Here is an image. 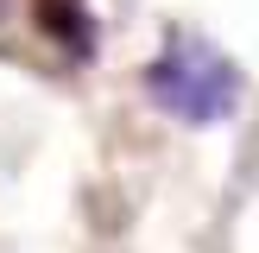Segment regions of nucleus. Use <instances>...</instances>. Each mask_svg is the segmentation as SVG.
<instances>
[{"mask_svg": "<svg viewBox=\"0 0 259 253\" xmlns=\"http://www.w3.org/2000/svg\"><path fill=\"white\" fill-rule=\"evenodd\" d=\"M240 70L228 51H215L209 38H164V51L146 63V95L158 101L171 120H190V126H215L240 108Z\"/></svg>", "mask_w": 259, "mask_h": 253, "instance_id": "obj_1", "label": "nucleus"}, {"mask_svg": "<svg viewBox=\"0 0 259 253\" xmlns=\"http://www.w3.org/2000/svg\"><path fill=\"white\" fill-rule=\"evenodd\" d=\"M32 19L70 57H95V13H89V0H32Z\"/></svg>", "mask_w": 259, "mask_h": 253, "instance_id": "obj_2", "label": "nucleus"}]
</instances>
